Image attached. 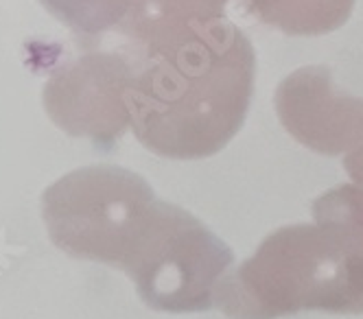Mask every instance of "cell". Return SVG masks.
<instances>
[{"instance_id":"2","label":"cell","mask_w":363,"mask_h":319,"mask_svg":"<svg viewBox=\"0 0 363 319\" xmlns=\"http://www.w3.org/2000/svg\"><path fill=\"white\" fill-rule=\"evenodd\" d=\"M232 319H278L300 310L363 313V223L315 217L280 228L217 286Z\"/></svg>"},{"instance_id":"7","label":"cell","mask_w":363,"mask_h":319,"mask_svg":"<svg viewBox=\"0 0 363 319\" xmlns=\"http://www.w3.org/2000/svg\"><path fill=\"white\" fill-rule=\"evenodd\" d=\"M344 169L348 177L352 179V184L363 186V134H361V140L344 155Z\"/></svg>"},{"instance_id":"8","label":"cell","mask_w":363,"mask_h":319,"mask_svg":"<svg viewBox=\"0 0 363 319\" xmlns=\"http://www.w3.org/2000/svg\"><path fill=\"white\" fill-rule=\"evenodd\" d=\"M223 3H225V5H228V0H223Z\"/></svg>"},{"instance_id":"3","label":"cell","mask_w":363,"mask_h":319,"mask_svg":"<svg viewBox=\"0 0 363 319\" xmlns=\"http://www.w3.org/2000/svg\"><path fill=\"white\" fill-rule=\"evenodd\" d=\"M232 260L230 247L191 212L158 199L123 269L151 308L199 313L215 306Z\"/></svg>"},{"instance_id":"6","label":"cell","mask_w":363,"mask_h":319,"mask_svg":"<svg viewBox=\"0 0 363 319\" xmlns=\"http://www.w3.org/2000/svg\"><path fill=\"white\" fill-rule=\"evenodd\" d=\"M250 11L289 35H324L352 13L354 0H245Z\"/></svg>"},{"instance_id":"1","label":"cell","mask_w":363,"mask_h":319,"mask_svg":"<svg viewBox=\"0 0 363 319\" xmlns=\"http://www.w3.org/2000/svg\"><path fill=\"white\" fill-rule=\"evenodd\" d=\"M145 46L125 92L136 138L169 160L221 151L243 127L254 92L247 35L219 18L177 26Z\"/></svg>"},{"instance_id":"5","label":"cell","mask_w":363,"mask_h":319,"mask_svg":"<svg viewBox=\"0 0 363 319\" xmlns=\"http://www.w3.org/2000/svg\"><path fill=\"white\" fill-rule=\"evenodd\" d=\"M276 110L284 129L318 153L346 155L363 134V99L335 90L324 66H306L284 79Z\"/></svg>"},{"instance_id":"4","label":"cell","mask_w":363,"mask_h":319,"mask_svg":"<svg viewBox=\"0 0 363 319\" xmlns=\"http://www.w3.org/2000/svg\"><path fill=\"white\" fill-rule=\"evenodd\" d=\"M149 184L125 169H84L64 179L57 199L62 245L79 256L121 264L155 206Z\"/></svg>"}]
</instances>
